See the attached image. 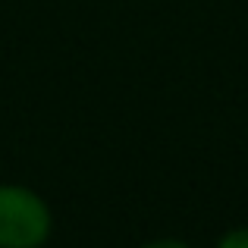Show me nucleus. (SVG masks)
<instances>
[{
  "instance_id": "nucleus-1",
  "label": "nucleus",
  "mask_w": 248,
  "mask_h": 248,
  "mask_svg": "<svg viewBox=\"0 0 248 248\" xmlns=\"http://www.w3.org/2000/svg\"><path fill=\"white\" fill-rule=\"evenodd\" d=\"M50 236V211L31 188L0 186V248H41Z\"/></svg>"
},
{
  "instance_id": "nucleus-2",
  "label": "nucleus",
  "mask_w": 248,
  "mask_h": 248,
  "mask_svg": "<svg viewBox=\"0 0 248 248\" xmlns=\"http://www.w3.org/2000/svg\"><path fill=\"white\" fill-rule=\"evenodd\" d=\"M217 248H248V230H232L217 242Z\"/></svg>"
},
{
  "instance_id": "nucleus-3",
  "label": "nucleus",
  "mask_w": 248,
  "mask_h": 248,
  "mask_svg": "<svg viewBox=\"0 0 248 248\" xmlns=\"http://www.w3.org/2000/svg\"><path fill=\"white\" fill-rule=\"evenodd\" d=\"M145 248H188V245L179 239H157V242H148Z\"/></svg>"
}]
</instances>
